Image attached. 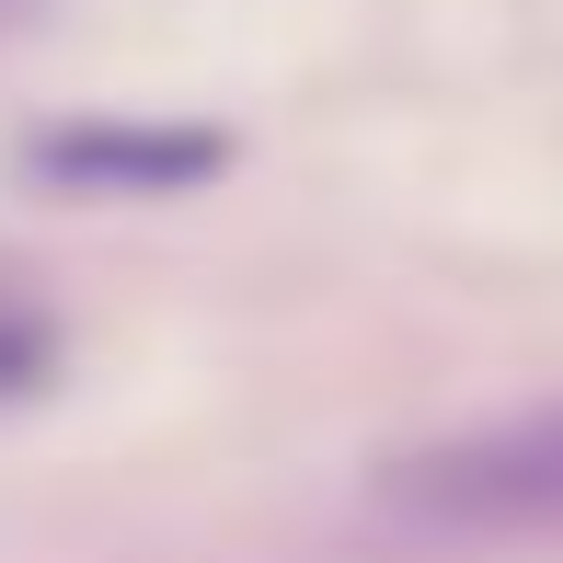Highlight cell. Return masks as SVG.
<instances>
[{
    "mask_svg": "<svg viewBox=\"0 0 563 563\" xmlns=\"http://www.w3.org/2000/svg\"><path fill=\"white\" fill-rule=\"evenodd\" d=\"M379 506H402L426 529H472V541L563 529V402H529V415H495V426H460V438L379 460Z\"/></svg>",
    "mask_w": 563,
    "mask_h": 563,
    "instance_id": "obj_1",
    "label": "cell"
},
{
    "mask_svg": "<svg viewBox=\"0 0 563 563\" xmlns=\"http://www.w3.org/2000/svg\"><path fill=\"white\" fill-rule=\"evenodd\" d=\"M23 162L46 185H81V196H185L208 173H230V139L219 126H185V115H69Z\"/></svg>",
    "mask_w": 563,
    "mask_h": 563,
    "instance_id": "obj_2",
    "label": "cell"
},
{
    "mask_svg": "<svg viewBox=\"0 0 563 563\" xmlns=\"http://www.w3.org/2000/svg\"><path fill=\"white\" fill-rule=\"evenodd\" d=\"M46 356H58V345H46V322L23 311V299H0V402H23V391H35V379H46Z\"/></svg>",
    "mask_w": 563,
    "mask_h": 563,
    "instance_id": "obj_3",
    "label": "cell"
}]
</instances>
